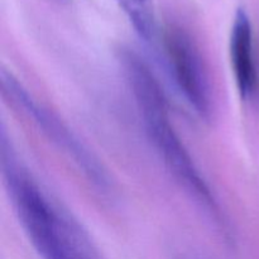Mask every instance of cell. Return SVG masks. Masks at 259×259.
Wrapping results in <instances>:
<instances>
[{
    "label": "cell",
    "mask_w": 259,
    "mask_h": 259,
    "mask_svg": "<svg viewBox=\"0 0 259 259\" xmlns=\"http://www.w3.org/2000/svg\"><path fill=\"white\" fill-rule=\"evenodd\" d=\"M119 61L144 132L164 167L222 230L224 237L230 239L232 232L224 212L172 123L166 95L159 81L146 61L134 51H120Z\"/></svg>",
    "instance_id": "1"
},
{
    "label": "cell",
    "mask_w": 259,
    "mask_h": 259,
    "mask_svg": "<svg viewBox=\"0 0 259 259\" xmlns=\"http://www.w3.org/2000/svg\"><path fill=\"white\" fill-rule=\"evenodd\" d=\"M2 175L20 227L42 259H96L85 233L51 200L19 162L2 131Z\"/></svg>",
    "instance_id": "2"
},
{
    "label": "cell",
    "mask_w": 259,
    "mask_h": 259,
    "mask_svg": "<svg viewBox=\"0 0 259 259\" xmlns=\"http://www.w3.org/2000/svg\"><path fill=\"white\" fill-rule=\"evenodd\" d=\"M2 93L5 100L27 116L58 149L63 152L98 190L111 189L110 177L99 159L55 113L38 103L12 73L2 72Z\"/></svg>",
    "instance_id": "3"
},
{
    "label": "cell",
    "mask_w": 259,
    "mask_h": 259,
    "mask_svg": "<svg viewBox=\"0 0 259 259\" xmlns=\"http://www.w3.org/2000/svg\"><path fill=\"white\" fill-rule=\"evenodd\" d=\"M119 7L133 25L137 34L146 43L153 45L157 39V22L153 0H116Z\"/></svg>",
    "instance_id": "6"
},
{
    "label": "cell",
    "mask_w": 259,
    "mask_h": 259,
    "mask_svg": "<svg viewBox=\"0 0 259 259\" xmlns=\"http://www.w3.org/2000/svg\"><path fill=\"white\" fill-rule=\"evenodd\" d=\"M163 51L169 75L185 103L199 118L209 120L212 113L211 86L195 40L181 27L169 25L163 33Z\"/></svg>",
    "instance_id": "4"
},
{
    "label": "cell",
    "mask_w": 259,
    "mask_h": 259,
    "mask_svg": "<svg viewBox=\"0 0 259 259\" xmlns=\"http://www.w3.org/2000/svg\"><path fill=\"white\" fill-rule=\"evenodd\" d=\"M229 55L238 93L242 100H249L257 88L258 77L253 28L244 8L235 12L230 30Z\"/></svg>",
    "instance_id": "5"
},
{
    "label": "cell",
    "mask_w": 259,
    "mask_h": 259,
    "mask_svg": "<svg viewBox=\"0 0 259 259\" xmlns=\"http://www.w3.org/2000/svg\"><path fill=\"white\" fill-rule=\"evenodd\" d=\"M180 259H204V258L195 257V255H185V257H181Z\"/></svg>",
    "instance_id": "7"
}]
</instances>
